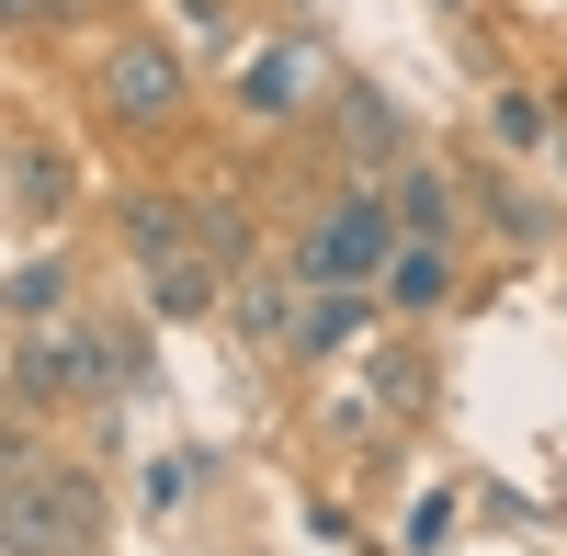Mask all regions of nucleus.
Segmentation results:
<instances>
[{"label":"nucleus","mask_w":567,"mask_h":556,"mask_svg":"<svg viewBox=\"0 0 567 556\" xmlns=\"http://www.w3.org/2000/svg\"><path fill=\"white\" fill-rule=\"evenodd\" d=\"M148 387V341L136 330H103V318H58V330H12V421L58 398H125Z\"/></svg>","instance_id":"obj_1"},{"label":"nucleus","mask_w":567,"mask_h":556,"mask_svg":"<svg viewBox=\"0 0 567 556\" xmlns=\"http://www.w3.org/2000/svg\"><path fill=\"white\" fill-rule=\"evenodd\" d=\"M0 545H12V556H91V545H103V488H91V466L34 454V421H12V466H0Z\"/></svg>","instance_id":"obj_2"},{"label":"nucleus","mask_w":567,"mask_h":556,"mask_svg":"<svg viewBox=\"0 0 567 556\" xmlns=\"http://www.w3.org/2000/svg\"><path fill=\"white\" fill-rule=\"evenodd\" d=\"M398 250H409V227H398V194H386V182H341V194L296 227V272H307V285H341V296L386 285Z\"/></svg>","instance_id":"obj_3"},{"label":"nucleus","mask_w":567,"mask_h":556,"mask_svg":"<svg viewBox=\"0 0 567 556\" xmlns=\"http://www.w3.org/2000/svg\"><path fill=\"white\" fill-rule=\"evenodd\" d=\"M182 103H194V69L171 58V34H114V45H103V114H114L125 136L182 125Z\"/></svg>","instance_id":"obj_4"},{"label":"nucleus","mask_w":567,"mask_h":556,"mask_svg":"<svg viewBox=\"0 0 567 556\" xmlns=\"http://www.w3.org/2000/svg\"><path fill=\"white\" fill-rule=\"evenodd\" d=\"M307 103H329V58H318L307 34H272V45L239 58V114L250 125H296Z\"/></svg>","instance_id":"obj_5"},{"label":"nucleus","mask_w":567,"mask_h":556,"mask_svg":"<svg viewBox=\"0 0 567 556\" xmlns=\"http://www.w3.org/2000/svg\"><path fill=\"white\" fill-rule=\"evenodd\" d=\"M329 136H341V159H352V182H374V171H409V114L386 103V91H329Z\"/></svg>","instance_id":"obj_6"},{"label":"nucleus","mask_w":567,"mask_h":556,"mask_svg":"<svg viewBox=\"0 0 567 556\" xmlns=\"http://www.w3.org/2000/svg\"><path fill=\"white\" fill-rule=\"evenodd\" d=\"M296 318H307V272H239L227 285V330L250 352H296Z\"/></svg>","instance_id":"obj_7"},{"label":"nucleus","mask_w":567,"mask_h":556,"mask_svg":"<svg viewBox=\"0 0 567 556\" xmlns=\"http://www.w3.org/2000/svg\"><path fill=\"white\" fill-rule=\"evenodd\" d=\"M69 194H80V159H69L45 125H12V216H23V227H45Z\"/></svg>","instance_id":"obj_8"},{"label":"nucleus","mask_w":567,"mask_h":556,"mask_svg":"<svg viewBox=\"0 0 567 556\" xmlns=\"http://www.w3.org/2000/svg\"><path fill=\"white\" fill-rule=\"evenodd\" d=\"M136 272H148V307L159 318H227V285H239L216 250H171V261H136Z\"/></svg>","instance_id":"obj_9"},{"label":"nucleus","mask_w":567,"mask_h":556,"mask_svg":"<svg viewBox=\"0 0 567 556\" xmlns=\"http://www.w3.org/2000/svg\"><path fill=\"white\" fill-rule=\"evenodd\" d=\"M386 194H398V227H409V239H443V250H454V227H465V182H454L443 159H409Z\"/></svg>","instance_id":"obj_10"},{"label":"nucleus","mask_w":567,"mask_h":556,"mask_svg":"<svg viewBox=\"0 0 567 556\" xmlns=\"http://www.w3.org/2000/svg\"><path fill=\"white\" fill-rule=\"evenodd\" d=\"M374 318V296H341V285H307V318H296V363H318V352H341L352 330Z\"/></svg>","instance_id":"obj_11"},{"label":"nucleus","mask_w":567,"mask_h":556,"mask_svg":"<svg viewBox=\"0 0 567 556\" xmlns=\"http://www.w3.org/2000/svg\"><path fill=\"white\" fill-rule=\"evenodd\" d=\"M443 285H454V250H443V239H409V250H398V272H386V307H409V318H420V307H443Z\"/></svg>","instance_id":"obj_12"},{"label":"nucleus","mask_w":567,"mask_h":556,"mask_svg":"<svg viewBox=\"0 0 567 556\" xmlns=\"http://www.w3.org/2000/svg\"><path fill=\"white\" fill-rule=\"evenodd\" d=\"M69 318V261H23L12 272V330H58Z\"/></svg>","instance_id":"obj_13"},{"label":"nucleus","mask_w":567,"mask_h":556,"mask_svg":"<svg viewBox=\"0 0 567 556\" xmlns=\"http://www.w3.org/2000/svg\"><path fill=\"white\" fill-rule=\"evenodd\" d=\"M488 136H499L511 159H534L545 136H556V103H545V91H499V103H488Z\"/></svg>","instance_id":"obj_14"},{"label":"nucleus","mask_w":567,"mask_h":556,"mask_svg":"<svg viewBox=\"0 0 567 556\" xmlns=\"http://www.w3.org/2000/svg\"><path fill=\"white\" fill-rule=\"evenodd\" d=\"M488 216L511 227V239H545V227H556V205H545V194H523V182H488Z\"/></svg>","instance_id":"obj_15"},{"label":"nucleus","mask_w":567,"mask_h":556,"mask_svg":"<svg viewBox=\"0 0 567 556\" xmlns=\"http://www.w3.org/2000/svg\"><path fill=\"white\" fill-rule=\"evenodd\" d=\"M194 466H205V454H159V477H148L159 512H171V500H194Z\"/></svg>","instance_id":"obj_16"},{"label":"nucleus","mask_w":567,"mask_h":556,"mask_svg":"<svg viewBox=\"0 0 567 556\" xmlns=\"http://www.w3.org/2000/svg\"><path fill=\"white\" fill-rule=\"evenodd\" d=\"M69 12H91V0H12V23H34V34H45V23H69Z\"/></svg>","instance_id":"obj_17"}]
</instances>
